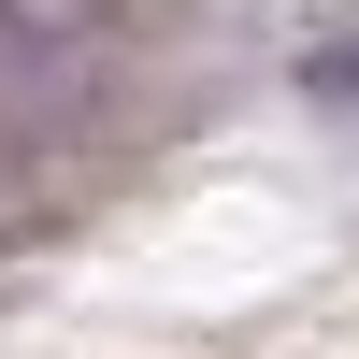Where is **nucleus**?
I'll return each instance as SVG.
<instances>
[{
    "label": "nucleus",
    "mask_w": 359,
    "mask_h": 359,
    "mask_svg": "<svg viewBox=\"0 0 359 359\" xmlns=\"http://www.w3.org/2000/svg\"><path fill=\"white\" fill-rule=\"evenodd\" d=\"M115 43H101V0H0V130H72L101 115Z\"/></svg>",
    "instance_id": "obj_1"
}]
</instances>
